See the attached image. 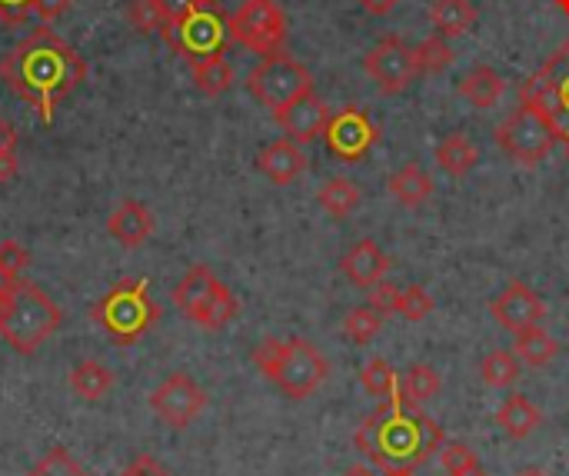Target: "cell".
<instances>
[{
  "mask_svg": "<svg viewBox=\"0 0 569 476\" xmlns=\"http://www.w3.org/2000/svg\"><path fill=\"white\" fill-rule=\"evenodd\" d=\"M430 23L440 37H463L477 27V7L473 0H433Z\"/></svg>",
  "mask_w": 569,
  "mask_h": 476,
  "instance_id": "obj_22",
  "label": "cell"
},
{
  "mask_svg": "<svg viewBox=\"0 0 569 476\" xmlns=\"http://www.w3.org/2000/svg\"><path fill=\"white\" fill-rule=\"evenodd\" d=\"M17 173V153H0V184Z\"/></svg>",
  "mask_w": 569,
  "mask_h": 476,
  "instance_id": "obj_47",
  "label": "cell"
},
{
  "mask_svg": "<svg viewBox=\"0 0 569 476\" xmlns=\"http://www.w3.org/2000/svg\"><path fill=\"white\" fill-rule=\"evenodd\" d=\"M340 270L347 274V280L350 284H357V287H377L383 277H387V270H390V257L373 244V240H360V244H353L347 254H343V260H340Z\"/></svg>",
  "mask_w": 569,
  "mask_h": 476,
  "instance_id": "obj_19",
  "label": "cell"
},
{
  "mask_svg": "<svg viewBox=\"0 0 569 476\" xmlns=\"http://www.w3.org/2000/svg\"><path fill=\"white\" fill-rule=\"evenodd\" d=\"M323 140H327L333 157H340L343 163H357L377 147L380 130L360 107H343L340 113L330 117V123L323 130Z\"/></svg>",
  "mask_w": 569,
  "mask_h": 476,
  "instance_id": "obj_13",
  "label": "cell"
},
{
  "mask_svg": "<svg viewBox=\"0 0 569 476\" xmlns=\"http://www.w3.org/2000/svg\"><path fill=\"white\" fill-rule=\"evenodd\" d=\"M157 3H160L163 23H173V20H180L183 13H190L200 0H157Z\"/></svg>",
  "mask_w": 569,
  "mask_h": 476,
  "instance_id": "obj_44",
  "label": "cell"
},
{
  "mask_svg": "<svg viewBox=\"0 0 569 476\" xmlns=\"http://www.w3.org/2000/svg\"><path fill=\"white\" fill-rule=\"evenodd\" d=\"M397 314L403 320H410V324H420V320H427L433 314V300H430V294L423 287H407L397 297Z\"/></svg>",
  "mask_w": 569,
  "mask_h": 476,
  "instance_id": "obj_37",
  "label": "cell"
},
{
  "mask_svg": "<svg viewBox=\"0 0 569 476\" xmlns=\"http://www.w3.org/2000/svg\"><path fill=\"white\" fill-rule=\"evenodd\" d=\"M497 143H500V150H503L510 160H517V163H523V167H537L540 160L550 157L557 137H553V130L547 127V120H543L533 107L520 103V107L510 110L507 120L497 127Z\"/></svg>",
  "mask_w": 569,
  "mask_h": 476,
  "instance_id": "obj_11",
  "label": "cell"
},
{
  "mask_svg": "<svg viewBox=\"0 0 569 476\" xmlns=\"http://www.w3.org/2000/svg\"><path fill=\"white\" fill-rule=\"evenodd\" d=\"M163 40L170 43L173 53H180L187 63L207 60V57H223L230 37V17L220 10L217 0H200L190 13H183L173 23H163Z\"/></svg>",
  "mask_w": 569,
  "mask_h": 476,
  "instance_id": "obj_5",
  "label": "cell"
},
{
  "mask_svg": "<svg viewBox=\"0 0 569 476\" xmlns=\"http://www.w3.org/2000/svg\"><path fill=\"white\" fill-rule=\"evenodd\" d=\"M397 3H400V0H360V7H363L367 13H373V17H383V13L397 10Z\"/></svg>",
  "mask_w": 569,
  "mask_h": 476,
  "instance_id": "obj_46",
  "label": "cell"
},
{
  "mask_svg": "<svg viewBox=\"0 0 569 476\" xmlns=\"http://www.w3.org/2000/svg\"><path fill=\"white\" fill-rule=\"evenodd\" d=\"M247 90L253 100H260L263 107L270 110H280L287 107L290 100H297L300 93L313 90V73L293 60L290 53H273V57H263L250 77H247Z\"/></svg>",
  "mask_w": 569,
  "mask_h": 476,
  "instance_id": "obj_8",
  "label": "cell"
},
{
  "mask_svg": "<svg viewBox=\"0 0 569 476\" xmlns=\"http://www.w3.org/2000/svg\"><path fill=\"white\" fill-rule=\"evenodd\" d=\"M360 384H363V390H367L370 397H380V400H390V397L400 390L397 374H393V367H390L383 357H373V360L360 370Z\"/></svg>",
  "mask_w": 569,
  "mask_h": 476,
  "instance_id": "obj_32",
  "label": "cell"
},
{
  "mask_svg": "<svg viewBox=\"0 0 569 476\" xmlns=\"http://www.w3.org/2000/svg\"><path fill=\"white\" fill-rule=\"evenodd\" d=\"M317 204H320L330 217L343 220V217H350L353 207L360 204V187H357L350 177H330V180H323V187L317 190Z\"/></svg>",
  "mask_w": 569,
  "mask_h": 476,
  "instance_id": "obj_26",
  "label": "cell"
},
{
  "mask_svg": "<svg viewBox=\"0 0 569 476\" xmlns=\"http://www.w3.org/2000/svg\"><path fill=\"white\" fill-rule=\"evenodd\" d=\"M567 153H569V140H567Z\"/></svg>",
  "mask_w": 569,
  "mask_h": 476,
  "instance_id": "obj_52",
  "label": "cell"
},
{
  "mask_svg": "<svg viewBox=\"0 0 569 476\" xmlns=\"http://www.w3.org/2000/svg\"><path fill=\"white\" fill-rule=\"evenodd\" d=\"M30 13H33V0H0V20H3L7 27L27 23Z\"/></svg>",
  "mask_w": 569,
  "mask_h": 476,
  "instance_id": "obj_41",
  "label": "cell"
},
{
  "mask_svg": "<svg viewBox=\"0 0 569 476\" xmlns=\"http://www.w3.org/2000/svg\"><path fill=\"white\" fill-rule=\"evenodd\" d=\"M280 350H283V340H273V337H267V340H260V344L253 347V364H257V370H260L263 377H270V370H273Z\"/></svg>",
  "mask_w": 569,
  "mask_h": 476,
  "instance_id": "obj_40",
  "label": "cell"
},
{
  "mask_svg": "<svg viewBox=\"0 0 569 476\" xmlns=\"http://www.w3.org/2000/svg\"><path fill=\"white\" fill-rule=\"evenodd\" d=\"M387 187H390V194H393L397 204H403V207H423L430 200V194H433V177L420 163H407V167H400L390 177Z\"/></svg>",
  "mask_w": 569,
  "mask_h": 476,
  "instance_id": "obj_23",
  "label": "cell"
},
{
  "mask_svg": "<svg viewBox=\"0 0 569 476\" xmlns=\"http://www.w3.org/2000/svg\"><path fill=\"white\" fill-rule=\"evenodd\" d=\"M380 327H383V317H380L373 307H357V310H350L347 320H343V334H347L353 344H370V340L380 334Z\"/></svg>",
  "mask_w": 569,
  "mask_h": 476,
  "instance_id": "obj_33",
  "label": "cell"
},
{
  "mask_svg": "<svg viewBox=\"0 0 569 476\" xmlns=\"http://www.w3.org/2000/svg\"><path fill=\"white\" fill-rule=\"evenodd\" d=\"M343 476H373L370 470H363V467H353V470H347Z\"/></svg>",
  "mask_w": 569,
  "mask_h": 476,
  "instance_id": "obj_49",
  "label": "cell"
},
{
  "mask_svg": "<svg viewBox=\"0 0 569 476\" xmlns=\"http://www.w3.org/2000/svg\"><path fill=\"white\" fill-rule=\"evenodd\" d=\"M543 424V414L533 407L530 397L523 394H510L500 410H497V427L510 437V440H527L537 434V427Z\"/></svg>",
  "mask_w": 569,
  "mask_h": 476,
  "instance_id": "obj_20",
  "label": "cell"
},
{
  "mask_svg": "<svg viewBox=\"0 0 569 476\" xmlns=\"http://www.w3.org/2000/svg\"><path fill=\"white\" fill-rule=\"evenodd\" d=\"M527 476H540V474H527Z\"/></svg>",
  "mask_w": 569,
  "mask_h": 476,
  "instance_id": "obj_53",
  "label": "cell"
},
{
  "mask_svg": "<svg viewBox=\"0 0 569 476\" xmlns=\"http://www.w3.org/2000/svg\"><path fill=\"white\" fill-rule=\"evenodd\" d=\"M27 476H90L63 447H53V450H47L33 467H30V474Z\"/></svg>",
  "mask_w": 569,
  "mask_h": 476,
  "instance_id": "obj_35",
  "label": "cell"
},
{
  "mask_svg": "<svg viewBox=\"0 0 569 476\" xmlns=\"http://www.w3.org/2000/svg\"><path fill=\"white\" fill-rule=\"evenodd\" d=\"M257 170H260L270 184L287 187V184H293V180L307 170V157H303L300 143H293L290 137H283V140H273V143H267V147L260 150Z\"/></svg>",
  "mask_w": 569,
  "mask_h": 476,
  "instance_id": "obj_17",
  "label": "cell"
},
{
  "mask_svg": "<svg viewBox=\"0 0 569 476\" xmlns=\"http://www.w3.org/2000/svg\"><path fill=\"white\" fill-rule=\"evenodd\" d=\"M440 390H443V380H440V374H437L430 364H413V367H407V370H403L400 394H403V397H410L413 404L433 400Z\"/></svg>",
  "mask_w": 569,
  "mask_h": 476,
  "instance_id": "obj_30",
  "label": "cell"
},
{
  "mask_svg": "<svg viewBox=\"0 0 569 476\" xmlns=\"http://www.w3.org/2000/svg\"><path fill=\"white\" fill-rule=\"evenodd\" d=\"M520 103L533 107L557 140H569V40L520 87Z\"/></svg>",
  "mask_w": 569,
  "mask_h": 476,
  "instance_id": "obj_6",
  "label": "cell"
},
{
  "mask_svg": "<svg viewBox=\"0 0 569 476\" xmlns=\"http://www.w3.org/2000/svg\"><path fill=\"white\" fill-rule=\"evenodd\" d=\"M397 297H400V290L393 284H387V280H380L377 287H370V304L367 307H373L380 317H387V314H397Z\"/></svg>",
  "mask_w": 569,
  "mask_h": 476,
  "instance_id": "obj_39",
  "label": "cell"
},
{
  "mask_svg": "<svg viewBox=\"0 0 569 476\" xmlns=\"http://www.w3.org/2000/svg\"><path fill=\"white\" fill-rule=\"evenodd\" d=\"M107 234H110L120 247L137 250V247H143V244L150 240V234H153V217H150V210H147L140 200H123V204L110 214Z\"/></svg>",
  "mask_w": 569,
  "mask_h": 476,
  "instance_id": "obj_18",
  "label": "cell"
},
{
  "mask_svg": "<svg viewBox=\"0 0 569 476\" xmlns=\"http://www.w3.org/2000/svg\"><path fill=\"white\" fill-rule=\"evenodd\" d=\"M7 294V290H3ZM3 294H0V314H3Z\"/></svg>",
  "mask_w": 569,
  "mask_h": 476,
  "instance_id": "obj_51",
  "label": "cell"
},
{
  "mask_svg": "<svg viewBox=\"0 0 569 476\" xmlns=\"http://www.w3.org/2000/svg\"><path fill=\"white\" fill-rule=\"evenodd\" d=\"M0 77L43 123H50L57 103L83 83L87 63L50 27H37L0 60Z\"/></svg>",
  "mask_w": 569,
  "mask_h": 476,
  "instance_id": "obj_1",
  "label": "cell"
},
{
  "mask_svg": "<svg viewBox=\"0 0 569 476\" xmlns=\"http://www.w3.org/2000/svg\"><path fill=\"white\" fill-rule=\"evenodd\" d=\"M157 320H160V307L153 304L150 287L140 277H127V280L113 284L93 304V324L100 330H107L117 344L140 340Z\"/></svg>",
  "mask_w": 569,
  "mask_h": 476,
  "instance_id": "obj_4",
  "label": "cell"
},
{
  "mask_svg": "<svg viewBox=\"0 0 569 476\" xmlns=\"http://www.w3.org/2000/svg\"><path fill=\"white\" fill-rule=\"evenodd\" d=\"M480 377L490 390H507L520 380V357H513L510 350H493L483 357Z\"/></svg>",
  "mask_w": 569,
  "mask_h": 476,
  "instance_id": "obj_29",
  "label": "cell"
},
{
  "mask_svg": "<svg viewBox=\"0 0 569 476\" xmlns=\"http://www.w3.org/2000/svg\"><path fill=\"white\" fill-rule=\"evenodd\" d=\"M560 7H563V10H567V13H569V0H560Z\"/></svg>",
  "mask_w": 569,
  "mask_h": 476,
  "instance_id": "obj_50",
  "label": "cell"
},
{
  "mask_svg": "<svg viewBox=\"0 0 569 476\" xmlns=\"http://www.w3.org/2000/svg\"><path fill=\"white\" fill-rule=\"evenodd\" d=\"M413 60H417V70H420V73H443V70L457 60V53H453V47L447 43V37L433 33V37H427L423 43L413 47Z\"/></svg>",
  "mask_w": 569,
  "mask_h": 476,
  "instance_id": "obj_31",
  "label": "cell"
},
{
  "mask_svg": "<svg viewBox=\"0 0 569 476\" xmlns=\"http://www.w3.org/2000/svg\"><path fill=\"white\" fill-rule=\"evenodd\" d=\"M27 264H30V254L17 240H3L0 244V274H7L10 280H20Z\"/></svg>",
  "mask_w": 569,
  "mask_h": 476,
  "instance_id": "obj_38",
  "label": "cell"
},
{
  "mask_svg": "<svg viewBox=\"0 0 569 476\" xmlns=\"http://www.w3.org/2000/svg\"><path fill=\"white\" fill-rule=\"evenodd\" d=\"M120 476H173V474H170L167 467H160L153 457H147V454H143V457H137V460H133V464H130V467H127Z\"/></svg>",
  "mask_w": 569,
  "mask_h": 476,
  "instance_id": "obj_42",
  "label": "cell"
},
{
  "mask_svg": "<svg viewBox=\"0 0 569 476\" xmlns=\"http://www.w3.org/2000/svg\"><path fill=\"white\" fill-rule=\"evenodd\" d=\"M383 476H417L413 467H383Z\"/></svg>",
  "mask_w": 569,
  "mask_h": 476,
  "instance_id": "obj_48",
  "label": "cell"
},
{
  "mask_svg": "<svg viewBox=\"0 0 569 476\" xmlns=\"http://www.w3.org/2000/svg\"><path fill=\"white\" fill-rule=\"evenodd\" d=\"M70 0H33V13L43 20V23H53L60 13H67Z\"/></svg>",
  "mask_w": 569,
  "mask_h": 476,
  "instance_id": "obj_43",
  "label": "cell"
},
{
  "mask_svg": "<svg viewBox=\"0 0 569 476\" xmlns=\"http://www.w3.org/2000/svg\"><path fill=\"white\" fill-rule=\"evenodd\" d=\"M13 147H17V130L10 120L0 117V153H13Z\"/></svg>",
  "mask_w": 569,
  "mask_h": 476,
  "instance_id": "obj_45",
  "label": "cell"
},
{
  "mask_svg": "<svg viewBox=\"0 0 569 476\" xmlns=\"http://www.w3.org/2000/svg\"><path fill=\"white\" fill-rule=\"evenodd\" d=\"M327 374H330L327 357L310 340L293 337V340H283V350L267 380H273L290 400H307L310 394H317V387L327 380Z\"/></svg>",
  "mask_w": 569,
  "mask_h": 476,
  "instance_id": "obj_10",
  "label": "cell"
},
{
  "mask_svg": "<svg viewBox=\"0 0 569 476\" xmlns=\"http://www.w3.org/2000/svg\"><path fill=\"white\" fill-rule=\"evenodd\" d=\"M273 117H277V123L283 127V133H287L293 143L307 147V143H313L317 137H323V130H327V123H330V107L320 100L317 90H307V93H300L297 100H290L287 107L273 110Z\"/></svg>",
  "mask_w": 569,
  "mask_h": 476,
  "instance_id": "obj_16",
  "label": "cell"
},
{
  "mask_svg": "<svg viewBox=\"0 0 569 476\" xmlns=\"http://www.w3.org/2000/svg\"><path fill=\"white\" fill-rule=\"evenodd\" d=\"M560 354V344L540 327H530L523 334H517V357L527 364V367H547L553 364V357Z\"/></svg>",
  "mask_w": 569,
  "mask_h": 476,
  "instance_id": "obj_28",
  "label": "cell"
},
{
  "mask_svg": "<svg viewBox=\"0 0 569 476\" xmlns=\"http://www.w3.org/2000/svg\"><path fill=\"white\" fill-rule=\"evenodd\" d=\"M440 464H443L447 476H480L477 454L467 444H457V440H447L440 447Z\"/></svg>",
  "mask_w": 569,
  "mask_h": 476,
  "instance_id": "obj_34",
  "label": "cell"
},
{
  "mask_svg": "<svg viewBox=\"0 0 569 476\" xmlns=\"http://www.w3.org/2000/svg\"><path fill=\"white\" fill-rule=\"evenodd\" d=\"M490 314H493V320H497L503 330H510V334L517 337V334H523V330H530V327H540L543 317H547V307H543V300L537 297L533 287H527L523 280H513V284H507L503 294L490 304Z\"/></svg>",
  "mask_w": 569,
  "mask_h": 476,
  "instance_id": "obj_15",
  "label": "cell"
},
{
  "mask_svg": "<svg viewBox=\"0 0 569 476\" xmlns=\"http://www.w3.org/2000/svg\"><path fill=\"white\" fill-rule=\"evenodd\" d=\"M173 304L203 330H223L237 317V310H240V304L230 294V287L220 284L213 277V270L203 267V264L190 267L187 277L173 287Z\"/></svg>",
  "mask_w": 569,
  "mask_h": 476,
  "instance_id": "obj_7",
  "label": "cell"
},
{
  "mask_svg": "<svg viewBox=\"0 0 569 476\" xmlns=\"http://www.w3.org/2000/svg\"><path fill=\"white\" fill-rule=\"evenodd\" d=\"M353 444L367 454L373 467H420L437 454L447 440L443 430L420 414V407L403 397L400 390L380 407L373 417H367L353 437Z\"/></svg>",
  "mask_w": 569,
  "mask_h": 476,
  "instance_id": "obj_2",
  "label": "cell"
},
{
  "mask_svg": "<svg viewBox=\"0 0 569 476\" xmlns=\"http://www.w3.org/2000/svg\"><path fill=\"white\" fill-rule=\"evenodd\" d=\"M477 160H480V150L467 133H447L437 143V163L450 177H467L477 167Z\"/></svg>",
  "mask_w": 569,
  "mask_h": 476,
  "instance_id": "obj_24",
  "label": "cell"
},
{
  "mask_svg": "<svg viewBox=\"0 0 569 476\" xmlns=\"http://www.w3.org/2000/svg\"><path fill=\"white\" fill-rule=\"evenodd\" d=\"M230 37L260 57L283 53V43H287L283 7L277 0H243L240 10L230 13Z\"/></svg>",
  "mask_w": 569,
  "mask_h": 476,
  "instance_id": "obj_9",
  "label": "cell"
},
{
  "mask_svg": "<svg viewBox=\"0 0 569 476\" xmlns=\"http://www.w3.org/2000/svg\"><path fill=\"white\" fill-rule=\"evenodd\" d=\"M127 20L143 37L163 30V13H160V3L157 0H130L127 3Z\"/></svg>",
  "mask_w": 569,
  "mask_h": 476,
  "instance_id": "obj_36",
  "label": "cell"
},
{
  "mask_svg": "<svg viewBox=\"0 0 569 476\" xmlns=\"http://www.w3.org/2000/svg\"><path fill=\"white\" fill-rule=\"evenodd\" d=\"M460 97H467L473 107H480V110H490V107H497L500 100H503V93H507V80H503V73L500 70H493L490 63H480V67H473L463 80H460Z\"/></svg>",
  "mask_w": 569,
  "mask_h": 476,
  "instance_id": "obj_21",
  "label": "cell"
},
{
  "mask_svg": "<svg viewBox=\"0 0 569 476\" xmlns=\"http://www.w3.org/2000/svg\"><path fill=\"white\" fill-rule=\"evenodd\" d=\"M363 70L370 73V80L377 83V90L387 93V97L407 90V87L420 77L417 60H413V47H407L400 37H383V40L363 57Z\"/></svg>",
  "mask_w": 569,
  "mask_h": 476,
  "instance_id": "obj_12",
  "label": "cell"
},
{
  "mask_svg": "<svg viewBox=\"0 0 569 476\" xmlns=\"http://www.w3.org/2000/svg\"><path fill=\"white\" fill-rule=\"evenodd\" d=\"M70 390L83 400H100L113 390V370L103 367L100 360H80L73 370H70Z\"/></svg>",
  "mask_w": 569,
  "mask_h": 476,
  "instance_id": "obj_25",
  "label": "cell"
},
{
  "mask_svg": "<svg viewBox=\"0 0 569 476\" xmlns=\"http://www.w3.org/2000/svg\"><path fill=\"white\" fill-rule=\"evenodd\" d=\"M150 407L153 414L173 427V430H183L190 427V420L207 407V394L200 390V384L187 374H170L153 394H150Z\"/></svg>",
  "mask_w": 569,
  "mask_h": 476,
  "instance_id": "obj_14",
  "label": "cell"
},
{
  "mask_svg": "<svg viewBox=\"0 0 569 476\" xmlns=\"http://www.w3.org/2000/svg\"><path fill=\"white\" fill-rule=\"evenodd\" d=\"M63 324V310L27 280H13L3 294V314H0V337L17 354H37V347L53 337Z\"/></svg>",
  "mask_w": 569,
  "mask_h": 476,
  "instance_id": "obj_3",
  "label": "cell"
},
{
  "mask_svg": "<svg viewBox=\"0 0 569 476\" xmlns=\"http://www.w3.org/2000/svg\"><path fill=\"white\" fill-rule=\"evenodd\" d=\"M190 73H193V83L200 93L207 97H220L233 87V67L227 57H207V60H193L190 63Z\"/></svg>",
  "mask_w": 569,
  "mask_h": 476,
  "instance_id": "obj_27",
  "label": "cell"
}]
</instances>
